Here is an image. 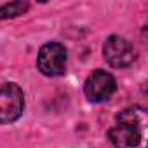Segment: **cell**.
I'll list each match as a JSON object with an SVG mask.
<instances>
[{
  "label": "cell",
  "mask_w": 148,
  "mask_h": 148,
  "mask_svg": "<svg viewBox=\"0 0 148 148\" xmlns=\"http://www.w3.org/2000/svg\"><path fill=\"white\" fill-rule=\"evenodd\" d=\"M146 112L139 106L125 108L117 115V124L108 131L115 148H146Z\"/></svg>",
  "instance_id": "6da1fadb"
},
{
  "label": "cell",
  "mask_w": 148,
  "mask_h": 148,
  "mask_svg": "<svg viewBox=\"0 0 148 148\" xmlns=\"http://www.w3.org/2000/svg\"><path fill=\"white\" fill-rule=\"evenodd\" d=\"M38 70L47 77H59L66 70V49L58 42H49L40 47L37 58Z\"/></svg>",
  "instance_id": "7a4b0ae2"
},
{
  "label": "cell",
  "mask_w": 148,
  "mask_h": 148,
  "mask_svg": "<svg viewBox=\"0 0 148 148\" xmlns=\"http://www.w3.org/2000/svg\"><path fill=\"white\" fill-rule=\"evenodd\" d=\"M25 110V96L18 84H5L0 87V124H9L21 117Z\"/></svg>",
  "instance_id": "3957f363"
},
{
  "label": "cell",
  "mask_w": 148,
  "mask_h": 148,
  "mask_svg": "<svg viewBox=\"0 0 148 148\" xmlns=\"http://www.w3.org/2000/svg\"><path fill=\"white\" fill-rule=\"evenodd\" d=\"M103 56H105L106 63L113 68H127L136 59V52H134V47L131 45V42L119 35L106 38V42L103 45Z\"/></svg>",
  "instance_id": "277c9868"
},
{
  "label": "cell",
  "mask_w": 148,
  "mask_h": 148,
  "mask_svg": "<svg viewBox=\"0 0 148 148\" xmlns=\"http://www.w3.org/2000/svg\"><path fill=\"white\" fill-rule=\"evenodd\" d=\"M117 91V82L113 79V75H110L105 70H96L86 80L84 86V92L87 96L89 101L92 103H103L108 101L113 92Z\"/></svg>",
  "instance_id": "5b68a950"
},
{
  "label": "cell",
  "mask_w": 148,
  "mask_h": 148,
  "mask_svg": "<svg viewBox=\"0 0 148 148\" xmlns=\"http://www.w3.org/2000/svg\"><path fill=\"white\" fill-rule=\"evenodd\" d=\"M28 2H23V0H16V2H9L4 4L0 7V19H11L16 16H21L23 12L28 11Z\"/></svg>",
  "instance_id": "8992f818"
}]
</instances>
